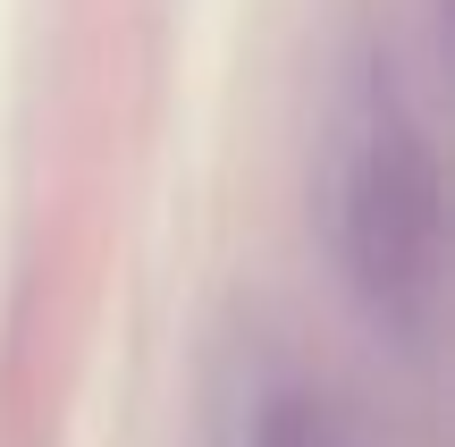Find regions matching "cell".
<instances>
[{
    "label": "cell",
    "mask_w": 455,
    "mask_h": 447,
    "mask_svg": "<svg viewBox=\"0 0 455 447\" xmlns=\"http://www.w3.org/2000/svg\"><path fill=\"white\" fill-rule=\"evenodd\" d=\"M321 212L355 304L405 355H430L447 304V220H439V152L396 68H363L338 93L321 152Z\"/></svg>",
    "instance_id": "6da1fadb"
},
{
    "label": "cell",
    "mask_w": 455,
    "mask_h": 447,
    "mask_svg": "<svg viewBox=\"0 0 455 447\" xmlns=\"http://www.w3.org/2000/svg\"><path fill=\"white\" fill-rule=\"evenodd\" d=\"M212 447H371V422L321 363L278 338H244L212 388Z\"/></svg>",
    "instance_id": "7a4b0ae2"
}]
</instances>
